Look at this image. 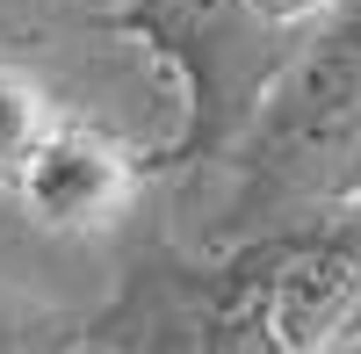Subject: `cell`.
<instances>
[{"label": "cell", "mask_w": 361, "mask_h": 354, "mask_svg": "<svg viewBox=\"0 0 361 354\" xmlns=\"http://www.w3.org/2000/svg\"><path fill=\"white\" fill-rule=\"evenodd\" d=\"M109 22L137 37L173 80L180 130L166 138L159 166H195L238 145L296 58L289 29L260 22L253 0H123Z\"/></svg>", "instance_id": "cell-1"}, {"label": "cell", "mask_w": 361, "mask_h": 354, "mask_svg": "<svg viewBox=\"0 0 361 354\" xmlns=\"http://www.w3.org/2000/svg\"><path fill=\"white\" fill-rule=\"evenodd\" d=\"M361 159V0L296 44L267 109L246 130V202L333 195Z\"/></svg>", "instance_id": "cell-2"}, {"label": "cell", "mask_w": 361, "mask_h": 354, "mask_svg": "<svg viewBox=\"0 0 361 354\" xmlns=\"http://www.w3.org/2000/svg\"><path fill=\"white\" fill-rule=\"evenodd\" d=\"M361 311V202L311 231L282 239L267 282V333L275 354H340V333Z\"/></svg>", "instance_id": "cell-3"}, {"label": "cell", "mask_w": 361, "mask_h": 354, "mask_svg": "<svg viewBox=\"0 0 361 354\" xmlns=\"http://www.w3.org/2000/svg\"><path fill=\"white\" fill-rule=\"evenodd\" d=\"M137 181H145V159L130 145H116L94 123L58 116V130L29 152V166L8 188L29 210V224H44V231H109L137 202Z\"/></svg>", "instance_id": "cell-4"}, {"label": "cell", "mask_w": 361, "mask_h": 354, "mask_svg": "<svg viewBox=\"0 0 361 354\" xmlns=\"http://www.w3.org/2000/svg\"><path fill=\"white\" fill-rule=\"evenodd\" d=\"M51 130H58V102L44 94V80L0 58V181H15Z\"/></svg>", "instance_id": "cell-5"}, {"label": "cell", "mask_w": 361, "mask_h": 354, "mask_svg": "<svg viewBox=\"0 0 361 354\" xmlns=\"http://www.w3.org/2000/svg\"><path fill=\"white\" fill-rule=\"evenodd\" d=\"M73 340H80V318L22 297V289H0V354H66Z\"/></svg>", "instance_id": "cell-6"}, {"label": "cell", "mask_w": 361, "mask_h": 354, "mask_svg": "<svg viewBox=\"0 0 361 354\" xmlns=\"http://www.w3.org/2000/svg\"><path fill=\"white\" fill-rule=\"evenodd\" d=\"M253 8H260V22H275V29L296 37V29H318L325 15H340L347 0H253Z\"/></svg>", "instance_id": "cell-7"}, {"label": "cell", "mask_w": 361, "mask_h": 354, "mask_svg": "<svg viewBox=\"0 0 361 354\" xmlns=\"http://www.w3.org/2000/svg\"><path fill=\"white\" fill-rule=\"evenodd\" d=\"M340 354H361V311H354V326L340 333Z\"/></svg>", "instance_id": "cell-8"}, {"label": "cell", "mask_w": 361, "mask_h": 354, "mask_svg": "<svg viewBox=\"0 0 361 354\" xmlns=\"http://www.w3.org/2000/svg\"><path fill=\"white\" fill-rule=\"evenodd\" d=\"M51 8H102V0H51Z\"/></svg>", "instance_id": "cell-9"}]
</instances>
